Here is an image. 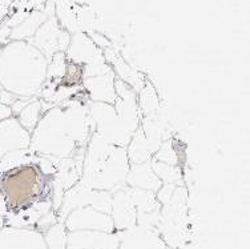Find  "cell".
I'll list each match as a JSON object with an SVG mask.
<instances>
[{"label":"cell","instance_id":"obj_3","mask_svg":"<svg viewBox=\"0 0 250 249\" xmlns=\"http://www.w3.org/2000/svg\"><path fill=\"white\" fill-rule=\"evenodd\" d=\"M45 178L47 176L40 172L36 164H28L0 173V195L4 200L7 212L18 211L42 200L40 196L45 187Z\"/></svg>","mask_w":250,"mask_h":249},{"label":"cell","instance_id":"obj_13","mask_svg":"<svg viewBox=\"0 0 250 249\" xmlns=\"http://www.w3.org/2000/svg\"><path fill=\"white\" fill-rule=\"evenodd\" d=\"M31 134L20 124L16 116L0 121V158L5 154L29 148Z\"/></svg>","mask_w":250,"mask_h":249},{"label":"cell","instance_id":"obj_9","mask_svg":"<svg viewBox=\"0 0 250 249\" xmlns=\"http://www.w3.org/2000/svg\"><path fill=\"white\" fill-rule=\"evenodd\" d=\"M119 233L101 230H71L67 233V249H117Z\"/></svg>","mask_w":250,"mask_h":249},{"label":"cell","instance_id":"obj_16","mask_svg":"<svg viewBox=\"0 0 250 249\" xmlns=\"http://www.w3.org/2000/svg\"><path fill=\"white\" fill-rule=\"evenodd\" d=\"M126 155H128L130 164L148 163L153 158L154 149L150 145L149 140L146 139L141 127L137 128L129 144L126 145Z\"/></svg>","mask_w":250,"mask_h":249},{"label":"cell","instance_id":"obj_7","mask_svg":"<svg viewBox=\"0 0 250 249\" xmlns=\"http://www.w3.org/2000/svg\"><path fill=\"white\" fill-rule=\"evenodd\" d=\"M62 223L68 232L71 230H101L109 233L116 232L111 215L97 211L92 206L75 208L68 213Z\"/></svg>","mask_w":250,"mask_h":249},{"label":"cell","instance_id":"obj_8","mask_svg":"<svg viewBox=\"0 0 250 249\" xmlns=\"http://www.w3.org/2000/svg\"><path fill=\"white\" fill-rule=\"evenodd\" d=\"M0 249H47V245L36 228L5 226L0 229Z\"/></svg>","mask_w":250,"mask_h":249},{"label":"cell","instance_id":"obj_21","mask_svg":"<svg viewBox=\"0 0 250 249\" xmlns=\"http://www.w3.org/2000/svg\"><path fill=\"white\" fill-rule=\"evenodd\" d=\"M137 104H139L140 112L145 117L156 115V111L159 108V97H157V93L154 91L152 84L146 83L141 87L139 95H137Z\"/></svg>","mask_w":250,"mask_h":249},{"label":"cell","instance_id":"obj_17","mask_svg":"<svg viewBox=\"0 0 250 249\" xmlns=\"http://www.w3.org/2000/svg\"><path fill=\"white\" fill-rule=\"evenodd\" d=\"M48 15L42 11H31L11 28L10 40H29L32 39L39 27L47 20Z\"/></svg>","mask_w":250,"mask_h":249},{"label":"cell","instance_id":"obj_19","mask_svg":"<svg viewBox=\"0 0 250 249\" xmlns=\"http://www.w3.org/2000/svg\"><path fill=\"white\" fill-rule=\"evenodd\" d=\"M35 160H36V154H34L29 148L8 152L0 158V173L8 172L11 169L28 164H35Z\"/></svg>","mask_w":250,"mask_h":249},{"label":"cell","instance_id":"obj_11","mask_svg":"<svg viewBox=\"0 0 250 249\" xmlns=\"http://www.w3.org/2000/svg\"><path fill=\"white\" fill-rule=\"evenodd\" d=\"M111 215L116 232L126 230L137 226V209L130 199L126 187L112 192Z\"/></svg>","mask_w":250,"mask_h":249},{"label":"cell","instance_id":"obj_26","mask_svg":"<svg viewBox=\"0 0 250 249\" xmlns=\"http://www.w3.org/2000/svg\"><path fill=\"white\" fill-rule=\"evenodd\" d=\"M58 221H59L58 213H56L55 211H49L48 213H45V215L42 216V217L39 219L38 223H36V226H35V228H36L38 230H40L42 233H44L45 230H48L51 226H55Z\"/></svg>","mask_w":250,"mask_h":249},{"label":"cell","instance_id":"obj_28","mask_svg":"<svg viewBox=\"0 0 250 249\" xmlns=\"http://www.w3.org/2000/svg\"><path fill=\"white\" fill-rule=\"evenodd\" d=\"M36 97V96H35ZM34 97H20V96H18L16 97V100L11 104V111H12V116H16L18 113H19L20 111L23 110L27 104H28L29 101L32 100Z\"/></svg>","mask_w":250,"mask_h":249},{"label":"cell","instance_id":"obj_10","mask_svg":"<svg viewBox=\"0 0 250 249\" xmlns=\"http://www.w3.org/2000/svg\"><path fill=\"white\" fill-rule=\"evenodd\" d=\"M67 60L79 66H87L93 63L106 62L105 55L100 47H97L95 42L88 35L77 32L71 36L69 45L65 49Z\"/></svg>","mask_w":250,"mask_h":249},{"label":"cell","instance_id":"obj_24","mask_svg":"<svg viewBox=\"0 0 250 249\" xmlns=\"http://www.w3.org/2000/svg\"><path fill=\"white\" fill-rule=\"evenodd\" d=\"M68 60L65 52H56L48 60L47 66V80L45 82L60 83L67 72Z\"/></svg>","mask_w":250,"mask_h":249},{"label":"cell","instance_id":"obj_30","mask_svg":"<svg viewBox=\"0 0 250 249\" xmlns=\"http://www.w3.org/2000/svg\"><path fill=\"white\" fill-rule=\"evenodd\" d=\"M3 91H4V88H3V87H1V84H0V93H1Z\"/></svg>","mask_w":250,"mask_h":249},{"label":"cell","instance_id":"obj_12","mask_svg":"<svg viewBox=\"0 0 250 249\" xmlns=\"http://www.w3.org/2000/svg\"><path fill=\"white\" fill-rule=\"evenodd\" d=\"M119 233L117 249H168L161 236L149 226H136Z\"/></svg>","mask_w":250,"mask_h":249},{"label":"cell","instance_id":"obj_18","mask_svg":"<svg viewBox=\"0 0 250 249\" xmlns=\"http://www.w3.org/2000/svg\"><path fill=\"white\" fill-rule=\"evenodd\" d=\"M126 191L129 193L132 202L137 209V215H145V213H156L160 211V204L156 193L145 189H137L126 185Z\"/></svg>","mask_w":250,"mask_h":249},{"label":"cell","instance_id":"obj_6","mask_svg":"<svg viewBox=\"0 0 250 249\" xmlns=\"http://www.w3.org/2000/svg\"><path fill=\"white\" fill-rule=\"evenodd\" d=\"M28 42L34 44L45 58L51 59L56 52H65L71 42V35L68 31L60 27L55 18H47L36 34Z\"/></svg>","mask_w":250,"mask_h":249},{"label":"cell","instance_id":"obj_29","mask_svg":"<svg viewBox=\"0 0 250 249\" xmlns=\"http://www.w3.org/2000/svg\"><path fill=\"white\" fill-rule=\"evenodd\" d=\"M4 226H5V217L4 215L0 212V229H1V228H4Z\"/></svg>","mask_w":250,"mask_h":249},{"label":"cell","instance_id":"obj_27","mask_svg":"<svg viewBox=\"0 0 250 249\" xmlns=\"http://www.w3.org/2000/svg\"><path fill=\"white\" fill-rule=\"evenodd\" d=\"M174 189H176L174 184H163L159 191L156 192V197H157L160 204H164V205L169 204L172 200V196H173Z\"/></svg>","mask_w":250,"mask_h":249},{"label":"cell","instance_id":"obj_4","mask_svg":"<svg viewBox=\"0 0 250 249\" xmlns=\"http://www.w3.org/2000/svg\"><path fill=\"white\" fill-rule=\"evenodd\" d=\"M129 167L126 148L113 145L109 155L101 163L83 167L79 182L92 189L113 192L125 185Z\"/></svg>","mask_w":250,"mask_h":249},{"label":"cell","instance_id":"obj_23","mask_svg":"<svg viewBox=\"0 0 250 249\" xmlns=\"http://www.w3.org/2000/svg\"><path fill=\"white\" fill-rule=\"evenodd\" d=\"M67 233L68 230L64 223L60 221L45 230L43 235L47 249H67Z\"/></svg>","mask_w":250,"mask_h":249},{"label":"cell","instance_id":"obj_20","mask_svg":"<svg viewBox=\"0 0 250 249\" xmlns=\"http://www.w3.org/2000/svg\"><path fill=\"white\" fill-rule=\"evenodd\" d=\"M42 115H43L42 100L36 96V97H34V99L29 101L28 104L16 115V119L19 120L20 124L23 125L25 130L28 131L29 134H32V131H34L35 127L38 125L39 120H40Z\"/></svg>","mask_w":250,"mask_h":249},{"label":"cell","instance_id":"obj_14","mask_svg":"<svg viewBox=\"0 0 250 249\" xmlns=\"http://www.w3.org/2000/svg\"><path fill=\"white\" fill-rule=\"evenodd\" d=\"M115 79L116 75L112 69L111 72L100 75V76L84 77L82 84L91 101L113 104L117 99L115 91Z\"/></svg>","mask_w":250,"mask_h":249},{"label":"cell","instance_id":"obj_15","mask_svg":"<svg viewBox=\"0 0 250 249\" xmlns=\"http://www.w3.org/2000/svg\"><path fill=\"white\" fill-rule=\"evenodd\" d=\"M125 185L156 193L161 188L163 182L160 181V179L153 172L150 167V161H148L141 164H130L129 171L125 179Z\"/></svg>","mask_w":250,"mask_h":249},{"label":"cell","instance_id":"obj_25","mask_svg":"<svg viewBox=\"0 0 250 249\" xmlns=\"http://www.w3.org/2000/svg\"><path fill=\"white\" fill-rule=\"evenodd\" d=\"M152 160H156V161H160V163L169 164V165H178L177 152H176L172 141L170 140L163 141L159 149L154 152Z\"/></svg>","mask_w":250,"mask_h":249},{"label":"cell","instance_id":"obj_22","mask_svg":"<svg viewBox=\"0 0 250 249\" xmlns=\"http://www.w3.org/2000/svg\"><path fill=\"white\" fill-rule=\"evenodd\" d=\"M150 167L163 184L177 185V182L183 181V172L178 165H169V164L160 163L156 160H150Z\"/></svg>","mask_w":250,"mask_h":249},{"label":"cell","instance_id":"obj_2","mask_svg":"<svg viewBox=\"0 0 250 249\" xmlns=\"http://www.w3.org/2000/svg\"><path fill=\"white\" fill-rule=\"evenodd\" d=\"M48 59L28 40H10L0 49V84L20 97H35L47 80Z\"/></svg>","mask_w":250,"mask_h":249},{"label":"cell","instance_id":"obj_1","mask_svg":"<svg viewBox=\"0 0 250 249\" xmlns=\"http://www.w3.org/2000/svg\"><path fill=\"white\" fill-rule=\"evenodd\" d=\"M92 134L88 106L69 99L44 111L31 134L29 149L44 158H72L87 147Z\"/></svg>","mask_w":250,"mask_h":249},{"label":"cell","instance_id":"obj_5","mask_svg":"<svg viewBox=\"0 0 250 249\" xmlns=\"http://www.w3.org/2000/svg\"><path fill=\"white\" fill-rule=\"evenodd\" d=\"M88 115L95 134L112 145L126 148L133 135L121 123L113 104L91 101L88 104Z\"/></svg>","mask_w":250,"mask_h":249}]
</instances>
